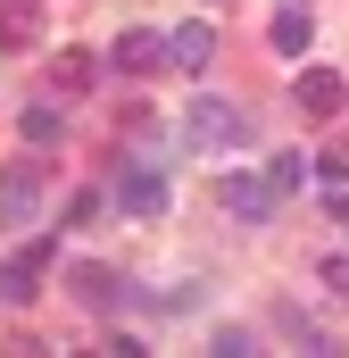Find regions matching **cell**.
<instances>
[{
    "mask_svg": "<svg viewBox=\"0 0 349 358\" xmlns=\"http://www.w3.org/2000/svg\"><path fill=\"white\" fill-rule=\"evenodd\" d=\"M183 134H191L200 150H242V142H250V117H242L233 100H216V92H200V100L183 108Z\"/></svg>",
    "mask_w": 349,
    "mask_h": 358,
    "instance_id": "6da1fadb",
    "label": "cell"
},
{
    "mask_svg": "<svg viewBox=\"0 0 349 358\" xmlns=\"http://www.w3.org/2000/svg\"><path fill=\"white\" fill-rule=\"evenodd\" d=\"M274 200H283V192H274L266 176H233V167L216 176V208H225V217H242V225H266V217H274Z\"/></svg>",
    "mask_w": 349,
    "mask_h": 358,
    "instance_id": "7a4b0ae2",
    "label": "cell"
},
{
    "mask_svg": "<svg viewBox=\"0 0 349 358\" xmlns=\"http://www.w3.org/2000/svg\"><path fill=\"white\" fill-rule=\"evenodd\" d=\"M117 208H125V217H158V208H167V176H158L150 159H133L125 183H117Z\"/></svg>",
    "mask_w": 349,
    "mask_h": 358,
    "instance_id": "3957f363",
    "label": "cell"
},
{
    "mask_svg": "<svg viewBox=\"0 0 349 358\" xmlns=\"http://www.w3.org/2000/svg\"><path fill=\"white\" fill-rule=\"evenodd\" d=\"M208 50H216V25H208V17H183V25L167 34V67H183V76H200Z\"/></svg>",
    "mask_w": 349,
    "mask_h": 358,
    "instance_id": "277c9868",
    "label": "cell"
},
{
    "mask_svg": "<svg viewBox=\"0 0 349 358\" xmlns=\"http://www.w3.org/2000/svg\"><path fill=\"white\" fill-rule=\"evenodd\" d=\"M42 267H50V242H25V250L0 267V300H34V292H42Z\"/></svg>",
    "mask_w": 349,
    "mask_h": 358,
    "instance_id": "5b68a950",
    "label": "cell"
},
{
    "mask_svg": "<svg viewBox=\"0 0 349 358\" xmlns=\"http://www.w3.org/2000/svg\"><path fill=\"white\" fill-rule=\"evenodd\" d=\"M266 42H274L283 59H299V50L316 42V17H308V0H283V8H274V25H266Z\"/></svg>",
    "mask_w": 349,
    "mask_h": 358,
    "instance_id": "8992f818",
    "label": "cell"
},
{
    "mask_svg": "<svg viewBox=\"0 0 349 358\" xmlns=\"http://www.w3.org/2000/svg\"><path fill=\"white\" fill-rule=\"evenodd\" d=\"M341 100H349V84L333 67H299V108L308 117H341Z\"/></svg>",
    "mask_w": 349,
    "mask_h": 358,
    "instance_id": "52a82bcc",
    "label": "cell"
},
{
    "mask_svg": "<svg viewBox=\"0 0 349 358\" xmlns=\"http://www.w3.org/2000/svg\"><path fill=\"white\" fill-rule=\"evenodd\" d=\"M34 200H42V176H34V167H8V176H0V225H25Z\"/></svg>",
    "mask_w": 349,
    "mask_h": 358,
    "instance_id": "ba28073f",
    "label": "cell"
},
{
    "mask_svg": "<svg viewBox=\"0 0 349 358\" xmlns=\"http://www.w3.org/2000/svg\"><path fill=\"white\" fill-rule=\"evenodd\" d=\"M67 283H75V300H84L91 317H108V308L125 300V292H117V275H108V267H75V275H67Z\"/></svg>",
    "mask_w": 349,
    "mask_h": 358,
    "instance_id": "9c48e42d",
    "label": "cell"
},
{
    "mask_svg": "<svg viewBox=\"0 0 349 358\" xmlns=\"http://www.w3.org/2000/svg\"><path fill=\"white\" fill-rule=\"evenodd\" d=\"M158 59H167V42H158V34H150V25H142V34H125V42H117V67H125V76H150V67H158Z\"/></svg>",
    "mask_w": 349,
    "mask_h": 358,
    "instance_id": "30bf717a",
    "label": "cell"
},
{
    "mask_svg": "<svg viewBox=\"0 0 349 358\" xmlns=\"http://www.w3.org/2000/svg\"><path fill=\"white\" fill-rule=\"evenodd\" d=\"M266 183H274V192H299V183H308V167L283 150V159H266Z\"/></svg>",
    "mask_w": 349,
    "mask_h": 358,
    "instance_id": "8fae6325",
    "label": "cell"
},
{
    "mask_svg": "<svg viewBox=\"0 0 349 358\" xmlns=\"http://www.w3.org/2000/svg\"><path fill=\"white\" fill-rule=\"evenodd\" d=\"M25 142H59V108H25Z\"/></svg>",
    "mask_w": 349,
    "mask_h": 358,
    "instance_id": "7c38bea8",
    "label": "cell"
},
{
    "mask_svg": "<svg viewBox=\"0 0 349 358\" xmlns=\"http://www.w3.org/2000/svg\"><path fill=\"white\" fill-rule=\"evenodd\" d=\"M316 176H325V183H349V150H325V159H316Z\"/></svg>",
    "mask_w": 349,
    "mask_h": 358,
    "instance_id": "4fadbf2b",
    "label": "cell"
},
{
    "mask_svg": "<svg viewBox=\"0 0 349 358\" xmlns=\"http://www.w3.org/2000/svg\"><path fill=\"white\" fill-rule=\"evenodd\" d=\"M325 283H333V292L349 300V259H325Z\"/></svg>",
    "mask_w": 349,
    "mask_h": 358,
    "instance_id": "5bb4252c",
    "label": "cell"
},
{
    "mask_svg": "<svg viewBox=\"0 0 349 358\" xmlns=\"http://www.w3.org/2000/svg\"><path fill=\"white\" fill-rule=\"evenodd\" d=\"M325 217H333V225H349V192H341V183H333V208H325Z\"/></svg>",
    "mask_w": 349,
    "mask_h": 358,
    "instance_id": "9a60e30c",
    "label": "cell"
}]
</instances>
